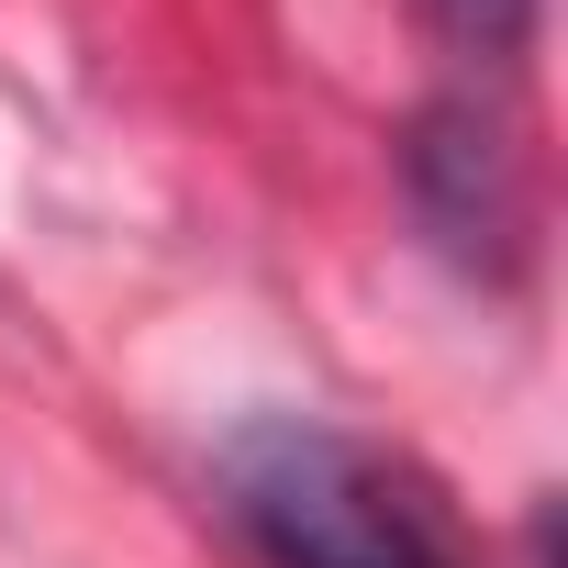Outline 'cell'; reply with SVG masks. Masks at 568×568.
<instances>
[{"instance_id": "cell-3", "label": "cell", "mask_w": 568, "mask_h": 568, "mask_svg": "<svg viewBox=\"0 0 568 568\" xmlns=\"http://www.w3.org/2000/svg\"><path fill=\"white\" fill-rule=\"evenodd\" d=\"M424 12H435V34H446L468 68L513 79V68L535 57V23H546V0H424Z\"/></svg>"}, {"instance_id": "cell-2", "label": "cell", "mask_w": 568, "mask_h": 568, "mask_svg": "<svg viewBox=\"0 0 568 568\" xmlns=\"http://www.w3.org/2000/svg\"><path fill=\"white\" fill-rule=\"evenodd\" d=\"M402 190H413V223L468 278H524L535 190H524V156L501 145V123L479 101H424L402 123Z\"/></svg>"}, {"instance_id": "cell-1", "label": "cell", "mask_w": 568, "mask_h": 568, "mask_svg": "<svg viewBox=\"0 0 568 568\" xmlns=\"http://www.w3.org/2000/svg\"><path fill=\"white\" fill-rule=\"evenodd\" d=\"M212 490H223V524L267 568H468L446 490L413 457H390L324 413L234 424L212 457Z\"/></svg>"}]
</instances>
